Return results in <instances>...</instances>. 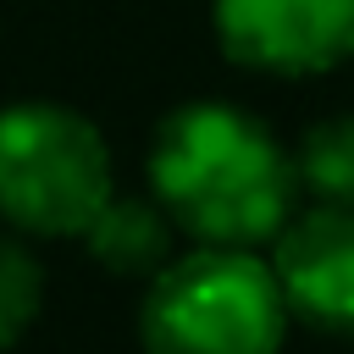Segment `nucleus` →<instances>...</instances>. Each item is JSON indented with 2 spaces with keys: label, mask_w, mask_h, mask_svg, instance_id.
<instances>
[{
  "label": "nucleus",
  "mask_w": 354,
  "mask_h": 354,
  "mask_svg": "<svg viewBox=\"0 0 354 354\" xmlns=\"http://www.w3.org/2000/svg\"><path fill=\"white\" fill-rule=\"evenodd\" d=\"M149 183L166 216L199 243H266L282 232L299 199V166L238 105H177L149 144Z\"/></svg>",
  "instance_id": "1"
},
{
  "label": "nucleus",
  "mask_w": 354,
  "mask_h": 354,
  "mask_svg": "<svg viewBox=\"0 0 354 354\" xmlns=\"http://www.w3.org/2000/svg\"><path fill=\"white\" fill-rule=\"evenodd\" d=\"M288 299L277 271L232 243H205L149 277L138 337L149 354H277Z\"/></svg>",
  "instance_id": "2"
},
{
  "label": "nucleus",
  "mask_w": 354,
  "mask_h": 354,
  "mask_svg": "<svg viewBox=\"0 0 354 354\" xmlns=\"http://www.w3.org/2000/svg\"><path fill=\"white\" fill-rule=\"evenodd\" d=\"M111 199V149L100 127L66 105L0 111V216L22 232L72 238Z\"/></svg>",
  "instance_id": "3"
},
{
  "label": "nucleus",
  "mask_w": 354,
  "mask_h": 354,
  "mask_svg": "<svg viewBox=\"0 0 354 354\" xmlns=\"http://www.w3.org/2000/svg\"><path fill=\"white\" fill-rule=\"evenodd\" d=\"M216 39L254 72H326L354 55V0H216Z\"/></svg>",
  "instance_id": "4"
},
{
  "label": "nucleus",
  "mask_w": 354,
  "mask_h": 354,
  "mask_svg": "<svg viewBox=\"0 0 354 354\" xmlns=\"http://www.w3.org/2000/svg\"><path fill=\"white\" fill-rule=\"evenodd\" d=\"M288 315L321 332L354 337V205H321L288 216L271 254Z\"/></svg>",
  "instance_id": "5"
},
{
  "label": "nucleus",
  "mask_w": 354,
  "mask_h": 354,
  "mask_svg": "<svg viewBox=\"0 0 354 354\" xmlns=\"http://www.w3.org/2000/svg\"><path fill=\"white\" fill-rule=\"evenodd\" d=\"M88 254L111 271V277H155L171 260V216L155 199H105L94 210V221L83 227Z\"/></svg>",
  "instance_id": "6"
},
{
  "label": "nucleus",
  "mask_w": 354,
  "mask_h": 354,
  "mask_svg": "<svg viewBox=\"0 0 354 354\" xmlns=\"http://www.w3.org/2000/svg\"><path fill=\"white\" fill-rule=\"evenodd\" d=\"M299 188L321 194V205H354V116H326L299 138Z\"/></svg>",
  "instance_id": "7"
},
{
  "label": "nucleus",
  "mask_w": 354,
  "mask_h": 354,
  "mask_svg": "<svg viewBox=\"0 0 354 354\" xmlns=\"http://www.w3.org/2000/svg\"><path fill=\"white\" fill-rule=\"evenodd\" d=\"M44 304V277L17 238H0V348H11Z\"/></svg>",
  "instance_id": "8"
}]
</instances>
